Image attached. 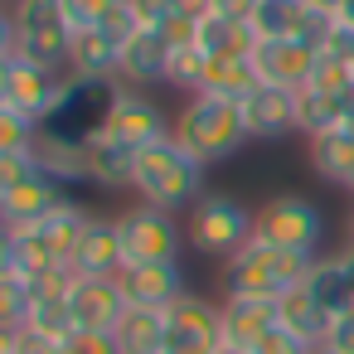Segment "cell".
I'll return each instance as SVG.
<instances>
[{"label": "cell", "instance_id": "1", "mask_svg": "<svg viewBox=\"0 0 354 354\" xmlns=\"http://www.w3.org/2000/svg\"><path fill=\"white\" fill-rule=\"evenodd\" d=\"M170 136L204 165L214 160H228L233 151H243L252 136H248V122H243V102H228V97H209V93H189L185 107L175 112L170 122Z\"/></svg>", "mask_w": 354, "mask_h": 354}, {"label": "cell", "instance_id": "2", "mask_svg": "<svg viewBox=\"0 0 354 354\" xmlns=\"http://www.w3.org/2000/svg\"><path fill=\"white\" fill-rule=\"evenodd\" d=\"M131 189L141 194V204H156V209H194L204 199V160H194L175 136L136 151V175H131Z\"/></svg>", "mask_w": 354, "mask_h": 354}, {"label": "cell", "instance_id": "3", "mask_svg": "<svg viewBox=\"0 0 354 354\" xmlns=\"http://www.w3.org/2000/svg\"><path fill=\"white\" fill-rule=\"evenodd\" d=\"M315 257L306 252H286L272 243H248L238 257L223 262V296H257V301H281L286 291L306 286Z\"/></svg>", "mask_w": 354, "mask_h": 354}, {"label": "cell", "instance_id": "4", "mask_svg": "<svg viewBox=\"0 0 354 354\" xmlns=\"http://www.w3.org/2000/svg\"><path fill=\"white\" fill-rule=\"evenodd\" d=\"M122 97V78H78L68 73L64 78V93L54 102V112L44 117L39 131L59 136V141H73V146H88L107 131V117Z\"/></svg>", "mask_w": 354, "mask_h": 354}, {"label": "cell", "instance_id": "5", "mask_svg": "<svg viewBox=\"0 0 354 354\" xmlns=\"http://www.w3.org/2000/svg\"><path fill=\"white\" fill-rule=\"evenodd\" d=\"M185 238H189L194 252H204V257H214V262H228V257H238V252L257 238V209H243V204L228 199V194H204V199L189 209Z\"/></svg>", "mask_w": 354, "mask_h": 354}, {"label": "cell", "instance_id": "6", "mask_svg": "<svg viewBox=\"0 0 354 354\" xmlns=\"http://www.w3.org/2000/svg\"><path fill=\"white\" fill-rule=\"evenodd\" d=\"M10 10H15V30H20V59L68 73L73 25L64 15V0H10Z\"/></svg>", "mask_w": 354, "mask_h": 354}, {"label": "cell", "instance_id": "7", "mask_svg": "<svg viewBox=\"0 0 354 354\" xmlns=\"http://www.w3.org/2000/svg\"><path fill=\"white\" fill-rule=\"evenodd\" d=\"M117 238H122L127 267H131V262H180L185 223H180L170 209L131 204L127 214H117Z\"/></svg>", "mask_w": 354, "mask_h": 354}, {"label": "cell", "instance_id": "8", "mask_svg": "<svg viewBox=\"0 0 354 354\" xmlns=\"http://www.w3.org/2000/svg\"><path fill=\"white\" fill-rule=\"evenodd\" d=\"M320 238H325V214L306 194H272L257 209V243H272V248L315 257Z\"/></svg>", "mask_w": 354, "mask_h": 354}, {"label": "cell", "instance_id": "9", "mask_svg": "<svg viewBox=\"0 0 354 354\" xmlns=\"http://www.w3.org/2000/svg\"><path fill=\"white\" fill-rule=\"evenodd\" d=\"M223 349V306L185 291L165 310V344L160 354H218Z\"/></svg>", "mask_w": 354, "mask_h": 354}, {"label": "cell", "instance_id": "10", "mask_svg": "<svg viewBox=\"0 0 354 354\" xmlns=\"http://www.w3.org/2000/svg\"><path fill=\"white\" fill-rule=\"evenodd\" d=\"M117 291L136 310H170L189 286H185L180 262H131L117 272Z\"/></svg>", "mask_w": 354, "mask_h": 354}, {"label": "cell", "instance_id": "11", "mask_svg": "<svg viewBox=\"0 0 354 354\" xmlns=\"http://www.w3.org/2000/svg\"><path fill=\"white\" fill-rule=\"evenodd\" d=\"M243 122L252 141H277L301 131V93L296 88H277V83H257L243 97Z\"/></svg>", "mask_w": 354, "mask_h": 354}, {"label": "cell", "instance_id": "12", "mask_svg": "<svg viewBox=\"0 0 354 354\" xmlns=\"http://www.w3.org/2000/svg\"><path fill=\"white\" fill-rule=\"evenodd\" d=\"M170 122L175 117H165L146 93L122 88V97H117V107L107 117V136L122 141V146H131V151H146V146H156V141L170 136Z\"/></svg>", "mask_w": 354, "mask_h": 354}, {"label": "cell", "instance_id": "13", "mask_svg": "<svg viewBox=\"0 0 354 354\" xmlns=\"http://www.w3.org/2000/svg\"><path fill=\"white\" fill-rule=\"evenodd\" d=\"M64 78H68V73L44 68V64L15 54V59H10V107L44 127V117L54 112V102H59V93H64Z\"/></svg>", "mask_w": 354, "mask_h": 354}, {"label": "cell", "instance_id": "14", "mask_svg": "<svg viewBox=\"0 0 354 354\" xmlns=\"http://www.w3.org/2000/svg\"><path fill=\"white\" fill-rule=\"evenodd\" d=\"M320 49H310L306 39H257L252 44V68H257V83H277V88H306L310 78V64H315Z\"/></svg>", "mask_w": 354, "mask_h": 354}, {"label": "cell", "instance_id": "15", "mask_svg": "<svg viewBox=\"0 0 354 354\" xmlns=\"http://www.w3.org/2000/svg\"><path fill=\"white\" fill-rule=\"evenodd\" d=\"M68 310H73V325L78 330H102L112 335L117 320L127 315V301L117 291V277H78L73 296H68Z\"/></svg>", "mask_w": 354, "mask_h": 354}, {"label": "cell", "instance_id": "16", "mask_svg": "<svg viewBox=\"0 0 354 354\" xmlns=\"http://www.w3.org/2000/svg\"><path fill=\"white\" fill-rule=\"evenodd\" d=\"M64 185H54L49 175H35L25 180L20 189H10L6 199H0V223H6L10 233H25V228H39L59 204H64Z\"/></svg>", "mask_w": 354, "mask_h": 354}, {"label": "cell", "instance_id": "17", "mask_svg": "<svg viewBox=\"0 0 354 354\" xmlns=\"http://www.w3.org/2000/svg\"><path fill=\"white\" fill-rule=\"evenodd\" d=\"M306 291H310V301L335 320V315H344L349 306H354V252L344 248V252H335V257H315V267H310V277H306Z\"/></svg>", "mask_w": 354, "mask_h": 354}, {"label": "cell", "instance_id": "18", "mask_svg": "<svg viewBox=\"0 0 354 354\" xmlns=\"http://www.w3.org/2000/svg\"><path fill=\"white\" fill-rule=\"evenodd\" d=\"M170 54H175L170 39L146 25V30H136V35L122 44V73H117V78H122V83H136V88H141V83H165Z\"/></svg>", "mask_w": 354, "mask_h": 354}, {"label": "cell", "instance_id": "19", "mask_svg": "<svg viewBox=\"0 0 354 354\" xmlns=\"http://www.w3.org/2000/svg\"><path fill=\"white\" fill-rule=\"evenodd\" d=\"M306 160H310V170L325 185L349 189V180H354V131L349 127H335V131L306 136Z\"/></svg>", "mask_w": 354, "mask_h": 354}, {"label": "cell", "instance_id": "20", "mask_svg": "<svg viewBox=\"0 0 354 354\" xmlns=\"http://www.w3.org/2000/svg\"><path fill=\"white\" fill-rule=\"evenodd\" d=\"M267 330H277V301H257V296H223V344L252 349Z\"/></svg>", "mask_w": 354, "mask_h": 354}, {"label": "cell", "instance_id": "21", "mask_svg": "<svg viewBox=\"0 0 354 354\" xmlns=\"http://www.w3.org/2000/svg\"><path fill=\"white\" fill-rule=\"evenodd\" d=\"M68 267H73L78 277H117V272L127 267L122 238H117V218H93V228H88V238L78 243V252H73Z\"/></svg>", "mask_w": 354, "mask_h": 354}, {"label": "cell", "instance_id": "22", "mask_svg": "<svg viewBox=\"0 0 354 354\" xmlns=\"http://www.w3.org/2000/svg\"><path fill=\"white\" fill-rule=\"evenodd\" d=\"M30 156H35L39 175H49L54 185H64V189L68 185H88V146H73V141H59V136L39 131Z\"/></svg>", "mask_w": 354, "mask_h": 354}, {"label": "cell", "instance_id": "23", "mask_svg": "<svg viewBox=\"0 0 354 354\" xmlns=\"http://www.w3.org/2000/svg\"><path fill=\"white\" fill-rule=\"evenodd\" d=\"M68 73L78 78H117L122 73V44L102 30H73V54Z\"/></svg>", "mask_w": 354, "mask_h": 354}, {"label": "cell", "instance_id": "24", "mask_svg": "<svg viewBox=\"0 0 354 354\" xmlns=\"http://www.w3.org/2000/svg\"><path fill=\"white\" fill-rule=\"evenodd\" d=\"M131 175H136V151L112 141L107 131L97 141H88V185L97 189H131Z\"/></svg>", "mask_w": 354, "mask_h": 354}, {"label": "cell", "instance_id": "25", "mask_svg": "<svg viewBox=\"0 0 354 354\" xmlns=\"http://www.w3.org/2000/svg\"><path fill=\"white\" fill-rule=\"evenodd\" d=\"M93 218H97V214H88L83 204L64 199V204H59V209H54V214H49V218L35 228V233H39V238H44V243H49V248H54L64 262H73L78 243H83V238H88V228H93Z\"/></svg>", "mask_w": 354, "mask_h": 354}, {"label": "cell", "instance_id": "26", "mask_svg": "<svg viewBox=\"0 0 354 354\" xmlns=\"http://www.w3.org/2000/svg\"><path fill=\"white\" fill-rule=\"evenodd\" d=\"M209 59H248L252 54V44H257V35H252V25H243V20H223V15H204L199 20V39H194Z\"/></svg>", "mask_w": 354, "mask_h": 354}, {"label": "cell", "instance_id": "27", "mask_svg": "<svg viewBox=\"0 0 354 354\" xmlns=\"http://www.w3.org/2000/svg\"><path fill=\"white\" fill-rule=\"evenodd\" d=\"M277 325L281 330H291L296 339H306V344H320L325 335H330V315L310 301V291L306 286H296V291H286L281 301H277Z\"/></svg>", "mask_w": 354, "mask_h": 354}, {"label": "cell", "instance_id": "28", "mask_svg": "<svg viewBox=\"0 0 354 354\" xmlns=\"http://www.w3.org/2000/svg\"><path fill=\"white\" fill-rule=\"evenodd\" d=\"M112 339H117V354H160V344H165V310L127 306V315L112 330Z\"/></svg>", "mask_w": 354, "mask_h": 354}, {"label": "cell", "instance_id": "29", "mask_svg": "<svg viewBox=\"0 0 354 354\" xmlns=\"http://www.w3.org/2000/svg\"><path fill=\"white\" fill-rule=\"evenodd\" d=\"M252 88H257L252 54H248V59H209L204 83H199V93H209V97H228V102H243Z\"/></svg>", "mask_w": 354, "mask_h": 354}, {"label": "cell", "instance_id": "30", "mask_svg": "<svg viewBox=\"0 0 354 354\" xmlns=\"http://www.w3.org/2000/svg\"><path fill=\"white\" fill-rule=\"evenodd\" d=\"M306 25V0H257L252 35L257 39H296Z\"/></svg>", "mask_w": 354, "mask_h": 354}, {"label": "cell", "instance_id": "31", "mask_svg": "<svg viewBox=\"0 0 354 354\" xmlns=\"http://www.w3.org/2000/svg\"><path fill=\"white\" fill-rule=\"evenodd\" d=\"M349 122V107L344 97H330V93H301V136H320V131H335Z\"/></svg>", "mask_w": 354, "mask_h": 354}, {"label": "cell", "instance_id": "32", "mask_svg": "<svg viewBox=\"0 0 354 354\" xmlns=\"http://www.w3.org/2000/svg\"><path fill=\"white\" fill-rule=\"evenodd\" d=\"M349 88H354V64L339 59V54H330V49H320L301 93H330V97H344Z\"/></svg>", "mask_w": 354, "mask_h": 354}, {"label": "cell", "instance_id": "33", "mask_svg": "<svg viewBox=\"0 0 354 354\" xmlns=\"http://www.w3.org/2000/svg\"><path fill=\"white\" fill-rule=\"evenodd\" d=\"M49 267H68L35 228H25V233H15V277H39V272H49Z\"/></svg>", "mask_w": 354, "mask_h": 354}, {"label": "cell", "instance_id": "34", "mask_svg": "<svg viewBox=\"0 0 354 354\" xmlns=\"http://www.w3.org/2000/svg\"><path fill=\"white\" fill-rule=\"evenodd\" d=\"M25 330H35V335H44V339H68L78 325H73V310H68V301H35L30 306V320H25Z\"/></svg>", "mask_w": 354, "mask_h": 354}, {"label": "cell", "instance_id": "35", "mask_svg": "<svg viewBox=\"0 0 354 354\" xmlns=\"http://www.w3.org/2000/svg\"><path fill=\"white\" fill-rule=\"evenodd\" d=\"M204 68H209V54H204L199 44L175 49V54H170V73H165V83L180 88V93L189 97V93H199V83H204Z\"/></svg>", "mask_w": 354, "mask_h": 354}, {"label": "cell", "instance_id": "36", "mask_svg": "<svg viewBox=\"0 0 354 354\" xmlns=\"http://www.w3.org/2000/svg\"><path fill=\"white\" fill-rule=\"evenodd\" d=\"M39 136V122H30L15 107H0V151H30Z\"/></svg>", "mask_w": 354, "mask_h": 354}, {"label": "cell", "instance_id": "37", "mask_svg": "<svg viewBox=\"0 0 354 354\" xmlns=\"http://www.w3.org/2000/svg\"><path fill=\"white\" fill-rule=\"evenodd\" d=\"M35 175H39V165H35L30 151H0V199L10 189H20L25 180H35Z\"/></svg>", "mask_w": 354, "mask_h": 354}, {"label": "cell", "instance_id": "38", "mask_svg": "<svg viewBox=\"0 0 354 354\" xmlns=\"http://www.w3.org/2000/svg\"><path fill=\"white\" fill-rule=\"evenodd\" d=\"M117 6H122V0H64V15H68L73 30H97Z\"/></svg>", "mask_w": 354, "mask_h": 354}, {"label": "cell", "instance_id": "39", "mask_svg": "<svg viewBox=\"0 0 354 354\" xmlns=\"http://www.w3.org/2000/svg\"><path fill=\"white\" fill-rule=\"evenodd\" d=\"M59 354H117V339L102 335V330H73L59 344Z\"/></svg>", "mask_w": 354, "mask_h": 354}, {"label": "cell", "instance_id": "40", "mask_svg": "<svg viewBox=\"0 0 354 354\" xmlns=\"http://www.w3.org/2000/svg\"><path fill=\"white\" fill-rule=\"evenodd\" d=\"M252 354H310V344H306V339H296L291 330H281V325H277V330H267V335L252 344Z\"/></svg>", "mask_w": 354, "mask_h": 354}, {"label": "cell", "instance_id": "41", "mask_svg": "<svg viewBox=\"0 0 354 354\" xmlns=\"http://www.w3.org/2000/svg\"><path fill=\"white\" fill-rule=\"evenodd\" d=\"M325 344H335L339 354H354V306H349L344 315H335V320H330V335H325Z\"/></svg>", "mask_w": 354, "mask_h": 354}, {"label": "cell", "instance_id": "42", "mask_svg": "<svg viewBox=\"0 0 354 354\" xmlns=\"http://www.w3.org/2000/svg\"><path fill=\"white\" fill-rule=\"evenodd\" d=\"M20 54V30H15V10L0 0V59H15Z\"/></svg>", "mask_w": 354, "mask_h": 354}, {"label": "cell", "instance_id": "43", "mask_svg": "<svg viewBox=\"0 0 354 354\" xmlns=\"http://www.w3.org/2000/svg\"><path fill=\"white\" fill-rule=\"evenodd\" d=\"M131 10L141 15V25H165L170 15H175V0H131Z\"/></svg>", "mask_w": 354, "mask_h": 354}, {"label": "cell", "instance_id": "44", "mask_svg": "<svg viewBox=\"0 0 354 354\" xmlns=\"http://www.w3.org/2000/svg\"><path fill=\"white\" fill-rule=\"evenodd\" d=\"M252 10H257V0H214V10H209V15H223V20H243V25H252Z\"/></svg>", "mask_w": 354, "mask_h": 354}, {"label": "cell", "instance_id": "45", "mask_svg": "<svg viewBox=\"0 0 354 354\" xmlns=\"http://www.w3.org/2000/svg\"><path fill=\"white\" fill-rule=\"evenodd\" d=\"M6 277H15V233L0 223V281Z\"/></svg>", "mask_w": 354, "mask_h": 354}, {"label": "cell", "instance_id": "46", "mask_svg": "<svg viewBox=\"0 0 354 354\" xmlns=\"http://www.w3.org/2000/svg\"><path fill=\"white\" fill-rule=\"evenodd\" d=\"M214 10V0H175V15H189V20H204Z\"/></svg>", "mask_w": 354, "mask_h": 354}, {"label": "cell", "instance_id": "47", "mask_svg": "<svg viewBox=\"0 0 354 354\" xmlns=\"http://www.w3.org/2000/svg\"><path fill=\"white\" fill-rule=\"evenodd\" d=\"M0 354H20V325H0Z\"/></svg>", "mask_w": 354, "mask_h": 354}, {"label": "cell", "instance_id": "48", "mask_svg": "<svg viewBox=\"0 0 354 354\" xmlns=\"http://www.w3.org/2000/svg\"><path fill=\"white\" fill-rule=\"evenodd\" d=\"M306 10H315V15H330V20H335V15L344 10V0H306Z\"/></svg>", "mask_w": 354, "mask_h": 354}, {"label": "cell", "instance_id": "49", "mask_svg": "<svg viewBox=\"0 0 354 354\" xmlns=\"http://www.w3.org/2000/svg\"><path fill=\"white\" fill-rule=\"evenodd\" d=\"M0 107H10V59H0Z\"/></svg>", "mask_w": 354, "mask_h": 354}, {"label": "cell", "instance_id": "50", "mask_svg": "<svg viewBox=\"0 0 354 354\" xmlns=\"http://www.w3.org/2000/svg\"><path fill=\"white\" fill-rule=\"evenodd\" d=\"M335 20H339V25H344V30H354V0H344V10H339V15H335Z\"/></svg>", "mask_w": 354, "mask_h": 354}, {"label": "cell", "instance_id": "51", "mask_svg": "<svg viewBox=\"0 0 354 354\" xmlns=\"http://www.w3.org/2000/svg\"><path fill=\"white\" fill-rule=\"evenodd\" d=\"M310 354H339V349H335V344H325V339H320V344H310Z\"/></svg>", "mask_w": 354, "mask_h": 354}, {"label": "cell", "instance_id": "52", "mask_svg": "<svg viewBox=\"0 0 354 354\" xmlns=\"http://www.w3.org/2000/svg\"><path fill=\"white\" fill-rule=\"evenodd\" d=\"M218 354H252V349H238V344H223Z\"/></svg>", "mask_w": 354, "mask_h": 354}, {"label": "cell", "instance_id": "53", "mask_svg": "<svg viewBox=\"0 0 354 354\" xmlns=\"http://www.w3.org/2000/svg\"><path fill=\"white\" fill-rule=\"evenodd\" d=\"M349 252H354V209H349Z\"/></svg>", "mask_w": 354, "mask_h": 354}, {"label": "cell", "instance_id": "54", "mask_svg": "<svg viewBox=\"0 0 354 354\" xmlns=\"http://www.w3.org/2000/svg\"><path fill=\"white\" fill-rule=\"evenodd\" d=\"M344 127H349V131H354V117H349V122H344Z\"/></svg>", "mask_w": 354, "mask_h": 354}, {"label": "cell", "instance_id": "55", "mask_svg": "<svg viewBox=\"0 0 354 354\" xmlns=\"http://www.w3.org/2000/svg\"><path fill=\"white\" fill-rule=\"evenodd\" d=\"M349 194H354V180H349Z\"/></svg>", "mask_w": 354, "mask_h": 354}, {"label": "cell", "instance_id": "56", "mask_svg": "<svg viewBox=\"0 0 354 354\" xmlns=\"http://www.w3.org/2000/svg\"><path fill=\"white\" fill-rule=\"evenodd\" d=\"M6 6H10V0H6Z\"/></svg>", "mask_w": 354, "mask_h": 354}]
</instances>
